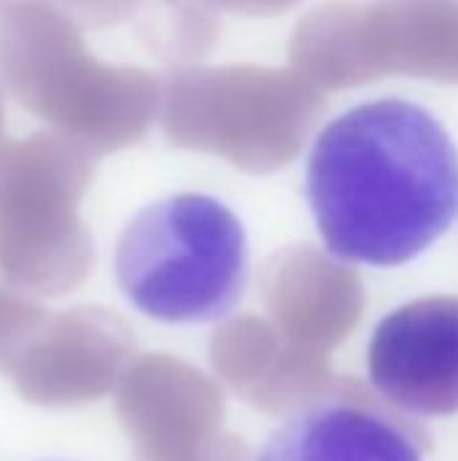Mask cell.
I'll use <instances>...</instances> for the list:
<instances>
[{"mask_svg":"<svg viewBox=\"0 0 458 461\" xmlns=\"http://www.w3.org/2000/svg\"><path fill=\"white\" fill-rule=\"evenodd\" d=\"M305 194L335 259L400 267L456 224L458 149L424 105L370 100L319 132Z\"/></svg>","mask_w":458,"mask_h":461,"instance_id":"obj_1","label":"cell"},{"mask_svg":"<svg viewBox=\"0 0 458 461\" xmlns=\"http://www.w3.org/2000/svg\"><path fill=\"white\" fill-rule=\"evenodd\" d=\"M254 461H424L413 435L383 411L321 397L283 419Z\"/></svg>","mask_w":458,"mask_h":461,"instance_id":"obj_4","label":"cell"},{"mask_svg":"<svg viewBox=\"0 0 458 461\" xmlns=\"http://www.w3.org/2000/svg\"><path fill=\"white\" fill-rule=\"evenodd\" d=\"M113 276L132 308L165 324H213L240 305L248 238L219 200L184 192L140 208L121 230Z\"/></svg>","mask_w":458,"mask_h":461,"instance_id":"obj_2","label":"cell"},{"mask_svg":"<svg viewBox=\"0 0 458 461\" xmlns=\"http://www.w3.org/2000/svg\"><path fill=\"white\" fill-rule=\"evenodd\" d=\"M367 370L375 392L405 413H458V297L435 294L391 311L373 332Z\"/></svg>","mask_w":458,"mask_h":461,"instance_id":"obj_3","label":"cell"}]
</instances>
